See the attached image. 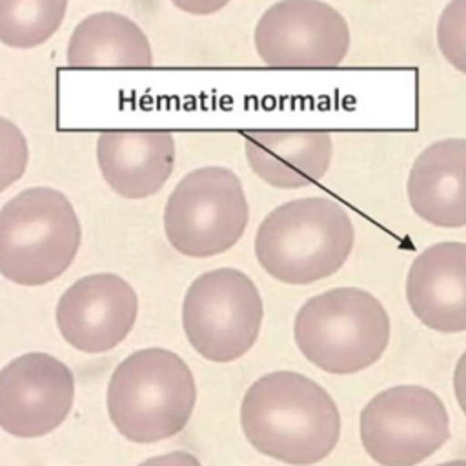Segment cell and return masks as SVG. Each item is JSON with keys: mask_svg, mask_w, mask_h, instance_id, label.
<instances>
[{"mask_svg": "<svg viewBox=\"0 0 466 466\" xmlns=\"http://www.w3.org/2000/svg\"><path fill=\"white\" fill-rule=\"evenodd\" d=\"M355 228L344 206L328 197L284 202L258 224L253 251L279 282L306 286L337 273L348 260Z\"/></svg>", "mask_w": 466, "mask_h": 466, "instance_id": "obj_2", "label": "cell"}, {"mask_svg": "<svg viewBox=\"0 0 466 466\" xmlns=\"http://www.w3.org/2000/svg\"><path fill=\"white\" fill-rule=\"evenodd\" d=\"M406 300L430 329L466 331V242H437L422 249L408 269Z\"/></svg>", "mask_w": 466, "mask_h": 466, "instance_id": "obj_13", "label": "cell"}, {"mask_svg": "<svg viewBox=\"0 0 466 466\" xmlns=\"http://www.w3.org/2000/svg\"><path fill=\"white\" fill-rule=\"evenodd\" d=\"M437 466H466V459H453V461H446V462H441Z\"/></svg>", "mask_w": 466, "mask_h": 466, "instance_id": "obj_23", "label": "cell"}, {"mask_svg": "<svg viewBox=\"0 0 466 466\" xmlns=\"http://www.w3.org/2000/svg\"><path fill=\"white\" fill-rule=\"evenodd\" d=\"M346 18L322 0H279L255 24L258 58L273 69H333L350 51Z\"/></svg>", "mask_w": 466, "mask_h": 466, "instance_id": "obj_9", "label": "cell"}, {"mask_svg": "<svg viewBox=\"0 0 466 466\" xmlns=\"http://www.w3.org/2000/svg\"><path fill=\"white\" fill-rule=\"evenodd\" d=\"M359 433L364 451L380 466H415L450 439V417L430 388L399 384L362 408Z\"/></svg>", "mask_w": 466, "mask_h": 466, "instance_id": "obj_8", "label": "cell"}, {"mask_svg": "<svg viewBox=\"0 0 466 466\" xmlns=\"http://www.w3.org/2000/svg\"><path fill=\"white\" fill-rule=\"evenodd\" d=\"M178 11L195 15V16H209L222 11L231 0H169Z\"/></svg>", "mask_w": 466, "mask_h": 466, "instance_id": "obj_20", "label": "cell"}, {"mask_svg": "<svg viewBox=\"0 0 466 466\" xmlns=\"http://www.w3.org/2000/svg\"><path fill=\"white\" fill-rule=\"evenodd\" d=\"M240 426L257 451L291 466H311L335 450L340 413L319 382L279 370L248 388L240 404Z\"/></svg>", "mask_w": 466, "mask_h": 466, "instance_id": "obj_1", "label": "cell"}, {"mask_svg": "<svg viewBox=\"0 0 466 466\" xmlns=\"http://www.w3.org/2000/svg\"><path fill=\"white\" fill-rule=\"evenodd\" d=\"M29 146L20 127L0 115V193L20 180L27 169Z\"/></svg>", "mask_w": 466, "mask_h": 466, "instance_id": "obj_19", "label": "cell"}, {"mask_svg": "<svg viewBox=\"0 0 466 466\" xmlns=\"http://www.w3.org/2000/svg\"><path fill=\"white\" fill-rule=\"evenodd\" d=\"M138 315L133 286L115 273H91L75 280L58 299L56 326L75 350L104 353L120 344Z\"/></svg>", "mask_w": 466, "mask_h": 466, "instance_id": "obj_11", "label": "cell"}, {"mask_svg": "<svg viewBox=\"0 0 466 466\" xmlns=\"http://www.w3.org/2000/svg\"><path fill=\"white\" fill-rule=\"evenodd\" d=\"M80 242V218L60 189L27 187L0 208V275L18 286L58 279L73 264Z\"/></svg>", "mask_w": 466, "mask_h": 466, "instance_id": "obj_4", "label": "cell"}, {"mask_svg": "<svg viewBox=\"0 0 466 466\" xmlns=\"http://www.w3.org/2000/svg\"><path fill=\"white\" fill-rule=\"evenodd\" d=\"M244 153L262 182L279 189H299L326 175L333 140L324 129H251L244 131Z\"/></svg>", "mask_w": 466, "mask_h": 466, "instance_id": "obj_14", "label": "cell"}, {"mask_svg": "<svg viewBox=\"0 0 466 466\" xmlns=\"http://www.w3.org/2000/svg\"><path fill=\"white\" fill-rule=\"evenodd\" d=\"M95 157L102 178L118 197L142 200L171 177L177 147L166 129H107L96 138Z\"/></svg>", "mask_w": 466, "mask_h": 466, "instance_id": "obj_12", "label": "cell"}, {"mask_svg": "<svg viewBox=\"0 0 466 466\" xmlns=\"http://www.w3.org/2000/svg\"><path fill=\"white\" fill-rule=\"evenodd\" d=\"M75 377L56 357L24 353L0 370V428L15 437H42L58 428L73 404Z\"/></svg>", "mask_w": 466, "mask_h": 466, "instance_id": "obj_10", "label": "cell"}, {"mask_svg": "<svg viewBox=\"0 0 466 466\" xmlns=\"http://www.w3.org/2000/svg\"><path fill=\"white\" fill-rule=\"evenodd\" d=\"M437 44L442 56L466 75V0H450L437 22Z\"/></svg>", "mask_w": 466, "mask_h": 466, "instance_id": "obj_18", "label": "cell"}, {"mask_svg": "<svg viewBox=\"0 0 466 466\" xmlns=\"http://www.w3.org/2000/svg\"><path fill=\"white\" fill-rule=\"evenodd\" d=\"M138 466H202L200 461L187 451H171L142 461Z\"/></svg>", "mask_w": 466, "mask_h": 466, "instance_id": "obj_21", "label": "cell"}, {"mask_svg": "<svg viewBox=\"0 0 466 466\" xmlns=\"http://www.w3.org/2000/svg\"><path fill=\"white\" fill-rule=\"evenodd\" d=\"M264 319L258 288L237 268L200 273L182 300V328L198 355L211 362L240 359L255 344Z\"/></svg>", "mask_w": 466, "mask_h": 466, "instance_id": "obj_7", "label": "cell"}, {"mask_svg": "<svg viewBox=\"0 0 466 466\" xmlns=\"http://www.w3.org/2000/svg\"><path fill=\"white\" fill-rule=\"evenodd\" d=\"M153 62V47L144 29L115 11L82 18L66 47V64L73 69H149Z\"/></svg>", "mask_w": 466, "mask_h": 466, "instance_id": "obj_16", "label": "cell"}, {"mask_svg": "<svg viewBox=\"0 0 466 466\" xmlns=\"http://www.w3.org/2000/svg\"><path fill=\"white\" fill-rule=\"evenodd\" d=\"M249 222V204L237 173L202 166L171 189L162 213L169 246L189 258H209L231 249Z\"/></svg>", "mask_w": 466, "mask_h": 466, "instance_id": "obj_6", "label": "cell"}, {"mask_svg": "<svg viewBox=\"0 0 466 466\" xmlns=\"http://www.w3.org/2000/svg\"><path fill=\"white\" fill-rule=\"evenodd\" d=\"M390 317L370 291L342 286L308 299L295 315L300 353L322 371L359 373L375 364L390 342Z\"/></svg>", "mask_w": 466, "mask_h": 466, "instance_id": "obj_5", "label": "cell"}, {"mask_svg": "<svg viewBox=\"0 0 466 466\" xmlns=\"http://www.w3.org/2000/svg\"><path fill=\"white\" fill-rule=\"evenodd\" d=\"M406 193L411 209L437 228L466 226V138H442L415 158Z\"/></svg>", "mask_w": 466, "mask_h": 466, "instance_id": "obj_15", "label": "cell"}, {"mask_svg": "<svg viewBox=\"0 0 466 466\" xmlns=\"http://www.w3.org/2000/svg\"><path fill=\"white\" fill-rule=\"evenodd\" d=\"M106 402L111 422L127 441L157 442L184 430L197 384L182 357L166 348H144L115 368Z\"/></svg>", "mask_w": 466, "mask_h": 466, "instance_id": "obj_3", "label": "cell"}, {"mask_svg": "<svg viewBox=\"0 0 466 466\" xmlns=\"http://www.w3.org/2000/svg\"><path fill=\"white\" fill-rule=\"evenodd\" d=\"M453 393L462 413L466 415V351L459 357L453 370Z\"/></svg>", "mask_w": 466, "mask_h": 466, "instance_id": "obj_22", "label": "cell"}, {"mask_svg": "<svg viewBox=\"0 0 466 466\" xmlns=\"http://www.w3.org/2000/svg\"><path fill=\"white\" fill-rule=\"evenodd\" d=\"M69 0H0V42L11 49L46 44L62 25Z\"/></svg>", "mask_w": 466, "mask_h": 466, "instance_id": "obj_17", "label": "cell"}]
</instances>
